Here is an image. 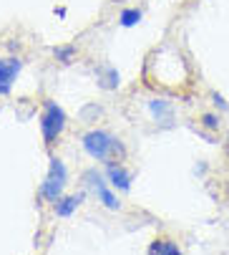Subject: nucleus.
Segmentation results:
<instances>
[{
  "instance_id": "obj_14",
  "label": "nucleus",
  "mask_w": 229,
  "mask_h": 255,
  "mask_svg": "<svg viewBox=\"0 0 229 255\" xmlns=\"http://www.w3.org/2000/svg\"><path fill=\"white\" fill-rule=\"evenodd\" d=\"M212 99H214V104H217V106L222 109V112H227V101H224V99H222L219 94H212Z\"/></svg>"
},
{
  "instance_id": "obj_13",
  "label": "nucleus",
  "mask_w": 229,
  "mask_h": 255,
  "mask_svg": "<svg viewBox=\"0 0 229 255\" xmlns=\"http://www.w3.org/2000/svg\"><path fill=\"white\" fill-rule=\"evenodd\" d=\"M219 124H222V122H219V117H217V114H204V117H202V127H204V129L217 131V129H219Z\"/></svg>"
},
{
  "instance_id": "obj_5",
  "label": "nucleus",
  "mask_w": 229,
  "mask_h": 255,
  "mask_svg": "<svg viewBox=\"0 0 229 255\" xmlns=\"http://www.w3.org/2000/svg\"><path fill=\"white\" fill-rule=\"evenodd\" d=\"M23 71V61L18 56H5L0 58V96H8L15 86V79Z\"/></svg>"
},
{
  "instance_id": "obj_3",
  "label": "nucleus",
  "mask_w": 229,
  "mask_h": 255,
  "mask_svg": "<svg viewBox=\"0 0 229 255\" xmlns=\"http://www.w3.org/2000/svg\"><path fill=\"white\" fill-rule=\"evenodd\" d=\"M66 112L63 106H58L53 99H46L43 101V114H41V134H43V141L46 147H53L58 141V136L66 131Z\"/></svg>"
},
{
  "instance_id": "obj_1",
  "label": "nucleus",
  "mask_w": 229,
  "mask_h": 255,
  "mask_svg": "<svg viewBox=\"0 0 229 255\" xmlns=\"http://www.w3.org/2000/svg\"><path fill=\"white\" fill-rule=\"evenodd\" d=\"M81 147L83 152L101 164H116L126 157V147L119 136H113L111 131L103 129H91L81 136Z\"/></svg>"
},
{
  "instance_id": "obj_4",
  "label": "nucleus",
  "mask_w": 229,
  "mask_h": 255,
  "mask_svg": "<svg viewBox=\"0 0 229 255\" xmlns=\"http://www.w3.org/2000/svg\"><path fill=\"white\" fill-rule=\"evenodd\" d=\"M83 185H86L88 192H93V195L98 197V202H101L106 210H121L119 195L113 192V187H108L106 174H101L98 169H86V172H83Z\"/></svg>"
},
{
  "instance_id": "obj_12",
  "label": "nucleus",
  "mask_w": 229,
  "mask_h": 255,
  "mask_svg": "<svg viewBox=\"0 0 229 255\" xmlns=\"http://www.w3.org/2000/svg\"><path fill=\"white\" fill-rule=\"evenodd\" d=\"M53 56H56V61H58V63H63V66H71V63L76 61V46H73V43L56 46V48H53Z\"/></svg>"
},
{
  "instance_id": "obj_8",
  "label": "nucleus",
  "mask_w": 229,
  "mask_h": 255,
  "mask_svg": "<svg viewBox=\"0 0 229 255\" xmlns=\"http://www.w3.org/2000/svg\"><path fill=\"white\" fill-rule=\"evenodd\" d=\"M149 114L156 124H164V127L174 124V106L166 99H151L149 101Z\"/></svg>"
},
{
  "instance_id": "obj_2",
  "label": "nucleus",
  "mask_w": 229,
  "mask_h": 255,
  "mask_svg": "<svg viewBox=\"0 0 229 255\" xmlns=\"http://www.w3.org/2000/svg\"><path fill=\"white\" fill-rule=\"evenodd\" d=\"M66 185H68V169H66L63 159L61 157H51L48 159V174L41 182V187H38V197L53 205V202H58L63 197Z\"/></svg>"
},
{
  "instance_id": "obj_9",
  "label": "nucleus",
  "mask_w": 229,
  "mask_h": 255,
  "mask_svg": "<svg viewBox=\"0 0 229 255\" xmlns=\"http://www.w3.org/2000/svg\"><path fill=\"white\" fill-rule=\"evenodd\" d=\"M83 202H86V190L76 192V195H63L58 202H53V212H56V217H63L66 220V217H71Z\"/></svg>"
},
{
  "instance_id": "obj_10",
  "label": "nucleus",
  "mask_w": 229,
  "mask_h": 255,
  "mask_svg": "<svg viewBox=\"0 0 229 255\" xmlns=\"http://www.w3.org/2000/svg\"><path fill=\"white\" fill-rule=\"evenodd\" d=\"M149 253L151 255H181V248L174 243V240H166V238H159V240H154L149 245Z\"/></svg>"
},
{
  "instance_id": "obj_11",
  "label": "nucleus",
  "mask_w": 229,
  "mask_h": 255,
  "mask_svg": "<svg viewBox=\"0 0 229 255\" xmlns=\"http://www.w3.org/2000/svg\"><path fill=\"white\" fill-rule=\"evenodd\" d=\"M141 18H144V13H141L139 8H124V10L119 13V23H121V28H134V25L141 23Z\"/></svg>"
},
{
  "instance_id": "obj_6",
  "label": "nucleus",
  "mask_w": 229,
  "mask_h": 255,
  "mask_svg": "<svg viewBox=\"0 0 229 255\" xmlns=\"http://www.w3.org/2000/svg\"><path fill=\"white\" fill-rule=\"evenodd\" d=\"M106 179H108V185L113 190H119V192H129L131 190V182H134V172H129L121 162L116 164H106Z\"/></svg>"
},
{
  "instance_id": "obj_7",
  "label": "nucleus",
  "mask_w": 229,
  "mask_h": 255,
  "mask_svg": "<svg viewBox=\"0 0 229 255\" xmlns=\"http://www.w3.org/2000/svg\"><path fill=\"white\" fill-rule=\"evenodd\" d=\"M96 81L103 91H116L121 86V74H119V68L116 66H111V63H101L96 68Z\"/></svg>"
}]
</instances>
